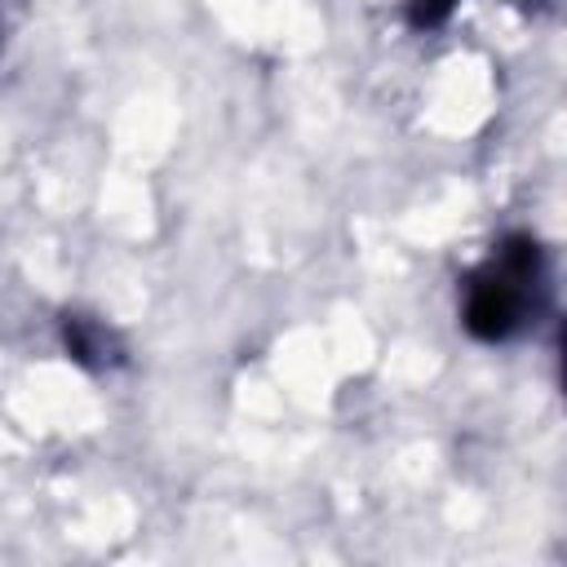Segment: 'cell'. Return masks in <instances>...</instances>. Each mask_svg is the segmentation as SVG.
<instances>
[{
	"label": "cell",
	"instance_id": "1",
	"mask_svg": "<svg viewBox=\"0 0 567 567\" xmlns=\"http://www.w3.org/2000/svg\"><path fill=\"white\" fill-rule=\"evenodd\" d=\"M536 279V244L509 239L496 261L465 292V328L483 341H501L523 323L527 284Z\"/></svg>",
	"mask_w": 567,
	"mask_h": 567
},
{
	"label": "cell",
	"instance_id": "2",
	"mask_svg": "<svg viewBox=\"0 0 567 567\" xmlns=\"http://www.w3.org/2000/svg\"><path fill=\"white\" fill-rule=\"evenodd\" d=\"M66 350H71L80 363L102 368V363L111 359V337H106L97 323H89V319H66Z\"/></svg>",
	"mask_w": 567,
	"mask_h": 567
},
{
	"label": "cell",
	"instance_id": "3",
	"mask_svg": "<svg viewBox=\"0 0 567 567\" xmlns=\"http://www.w3.org/2000/svg\"><path fill=\"white\" fill-rule=\"evenodd\" d=\"M447 9H452V0H412V22L416 27H434V22L447 18Z\"/></svg>",
	"mask_w": 567,
	"mask_h": 567
}]
</instances>
